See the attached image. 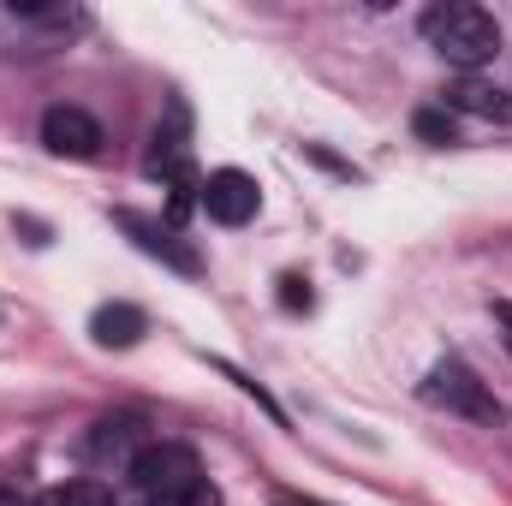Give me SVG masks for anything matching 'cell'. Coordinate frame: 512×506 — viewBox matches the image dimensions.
<instances>
[{
  "mask_svg": "<svg viewBox=\"0 0 512 506\" xmlns=\"http://www.w3.org/2000/svg\"><path fill=\"white\" fill-rule=\"evenodd\" d=\"M120 221V233H131V245L143 256H161L173 274H203V256L191 239H179V227L173 221H155V215H137V209H120L114 215Z\"/></svg>",
  "mask_w": 512,
  "mask_h": 506,
  "instance_id": "4",
  "label": "cell"
},
{
  "mask_svg": "<svg viewBox=\"0 0 512 506\" xmlns=\"http://www.w3.org/2000/svg\"><path fill=\"white\" fill-rule=\"evenodd\" d=\"M126 477L137 489V506H221V489L203 477L197 453L179 441H149Z\"/></svg>",
  "mask_w": 512,
  "mask_h": 506,
  "instance_id": "1",
  "label": "cell"
},
{
  "mask_svg": "<svg viewBox=\"0 0 512 506\" xmlns=\"http://www.w3.org/2000/svg\"><path fill=\"white\" fill-rule=\"evenodd\" d=\"M417 24H423V42H429L447 66H459L465 78H477V66H489V60L501 54V24H495V12H483V6H471V0H441V6H429Z\"/></svg>",
  "mask_w": 512,
  "mask_h": 506,
  "instance_id": "2",
  "label": "cell"
},
{
  "mask_svg": "<svg viewBox=\"0 0 512 506\" xmlns=\"http://www.w3.org/2000/svg\"><path fill=\"white\" fill-rule=\"evenodd\" d=\"M441 108H447V114H471V120L507 126L512 120V90L489 84V78H453V84L441 90Z\"/></svg>",
  "mask_w": 512,
  "mask_h": 506,
  "instance_id": "8",
  "label": "cell"
},
{
  "mask_svg": "<svg viewBox=\"0 0 512 506\" xmlns=\"http://www.w3.org/2000/svg\"><path fill=\"white\" fill-rule=\"evenodd\" d=\"M149 447V435H143V417L137 411H114V417H102L90 435H84V459L90 465H126Z\"/></svg>",
  "mask_w": 512,
  "mask_h": 506,
  "instance_id": "7",
  "label": "cell"
},
{
  "mask_svg": "<svg viewBox=\"0 0 512 506\" xmlns=\"http://www.w3.org/2000/svg\"><path fill=\"white\" fill-rule=\"evenodd\" d=\"M316 298H310V280H298V274H280V310H310Z\"/></svg>",
  "mask_w": 512,
  "mask_h": 506,
  "instance_id": "12",
  "label": "cell"
},
{
  "mask_svg": "<svg viewBox=\"0 0 512 506\" xmlns=\"http://www.w3.org/2000/svg\"><path fill=\"white\" fill-rule=\"evenodd\" d=\"M423 399L435 405V411H453V417H471V423H483V429H495L507 411H501V399L489 393V381L477 376L465 358H441L429 376H423Z\"/></svg>",
  "mask_w": 512,
  "mask_h": 506,
  "instance_id": "3",
  "label": "cell"
},
{
  "mask_svg": "<svg viewBox=\"0 0 512 506\" xmlns=\"http://www.w3.org/2000/svg\"><path fill=\"white\" fill-rule=\"evenodd\" d=\"M197 203L209 209V221L245 227V221H256V209H262V185H256L245 167H221V173L203 179V197H197Z\"/></svg>",
  "mask_w": 512,
  "mask_h": 506,
  "instance_id": "5",
  "label": "cell"
},
{
  "mask_svg": "<svg viewBox=\"0 0 512 506\" xmlns=\"http://www.w3.org/2000/svg\"><path fill=\"white\" fill-rule=\"evenodd\" d=\"M42 143H48V155H66V161H96L102 155V126L84 114V108H48L42 114Z\"/></svg>",
  "mask_w": 512,
  "mask_h": 506,
  "instance_id": "6",
  "label": "cell"
},
{
  "mask_svg": "<svg viewBox=\"0 0 512 506\" xmlns=\"http://www.w3.org/2000/svg\"><path fill=\"white\" fill-rule=\"evenodd\" d=\"M495 328H501V346L512 352V304H507V298L495 304Z\"/></svg>",
  "mask_w": 512,
  "mask_h": 506,
  "instance_id": "13",
  "label": "cell"
},
{
  "mask_svg": "<svg viewBox=\"0 0 512 506\" xmlns=\"http://www.w3.org/2000/svg\"><path fill=\"white\" fill-rule=\"evenodd\" d=\"M36 506H120V501H114L108 483H96V477H72V483H54Z\"/></svg>",
  "mask_w": 512,
  "mask_h": 506,
  "instance_id": "10",
  "label": "cell"
},
{
  "mask_svg": "<svg viewBox=\"0 0 512 506\" xmlns=\"http://www.w3.org/2000/svg\"><path fill=\"white\" fill-rule=\"evenodd\" d=\"M149 334V316L137 310V304H102L96 316H90V340L102 346V352H126Z\"/></svg>",
  "mask_w": 512,
  "mask_h": 506,
  "instance_id": "9",
  "label": "cell"
},
{
  "mask_svg": "<svg viewBox=\"0 0 512 506\" xmlns=\"http://www.w3.org/2000/svg\"><path fill=\"white\" fill-rule=\"evenodd\" d=\"M411 126H417L423 143H453V114H447V108H417Z\"/></svg>",
  "mask_w": 512,
  "mask_h": 506,
  "instance_id": "11",
  "label": "cell"
},
{
  "mask_svg": "<svg viewBox=\"0 0 512 506\" xmlns=\"http://www.w3.org/2000/svg\"><path fill=\"white\" fill-rule=\"evenodd\" d=\"M0 506H36V501H24L18 489H6V483H0Z\"/></svg>",
  "mask_w": 512,
  "mask_h": 506,
  "instance_id": "14",
  "label": "cell"
}]
</instances>
